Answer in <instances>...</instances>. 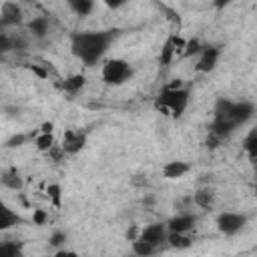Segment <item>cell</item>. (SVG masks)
Listing matches in <instances>:
<instances>
[{"label":"cell","mask_w":257,"mask_h":257,"mask_svg":"<svg viewBox=\"0 0 257 257\" xmlns=\"http://www.w3.org/2000/svg\"><path fill=\"white\" fill-rule=\"evenodd\" d=\"M2 185L8 187V189H14V191L20 189V187H22V179H20L18 171H16V169L4 171V173H2Z\"/></svg>","instance_id":"obj_13"},{"label":"cell","mask_w":257,"mask_h":257,"mask_svg":"<svg viewBox=\"0 0 257 257\" xmlns=\"http://www.w3.org/2000/svg\"><path fill=\"white\" fill-rule=\"evenodd\" d=\"M253 169H255V177H257V159L253 161Z\"/></svg>","instance_id":"obj_34"},{"label":"cell","mask_w":257,"mask_h":257,"mask_svg":"<svg viewBox=\"0 0 257 257\" xmlns=\"http://www.w3.org/2000/svg\"><path fill=\"white\" fill-rule=\"evenodd\" d=\"M46 219H48V215H46V211H42V209H36L34 215H32V221H34L36 225H44Z\"/></svg>","instance_id":"obj_27"},{"label":"cell","mask_w":257,"mask_h":257,"mask_svg":"<svg viewBox=\"0 0 257 257\" xmlns=\"http://www.w3.org/2000/svg\"><path fill=\"white\" fill-rule=\"evenodd\" d=\"M229 2H231V0H213V6H215V8H225Z\"/></svg>","instance_id":"obj_32"},{"label":"cell","mask_w":257,"mask_h":257,"mask_svg":"<svg viewBox=\"0 0 257 257\" xmlns=\"http://www.w3.org/2000/svg\"><path fill=\"white\" fill-rule=\"evenodd\" d=\"M110 40V32H76L72 34V54L86 66H92L106 52Z\"/></svg>","instance_id":"obj_2"},{"label":"cell","mask_w":257,"mask_h":257,"mask_svg":"<svg viewBox=\"0 0 257 257\" xmlns=\"http://www.w3.org/2000/svg\"><path fill=\"white\" fill-rule=\"evenodd\" d=\"M167 235H169V229H167V225L155 223V225H149V227H145V229L139 233V237H137V239H145V241L153 243L155 247H159L161 243H165V241H167Z\"/></svg>","instance_id":"obj_6"},{"label":"cell","mask_w":257,"mask_h":257,"mask_svg":"<svg viewBox=\"0 0 257 257\" xmlns=\"http://www.w3.org/2000/svg\"><path fill=\"white\" fill-rule=\"evenodd\" d=\"M0 22L2 26H10V24H20L22 22V10L16 2H4L2 4V12H0Z\"/></svg>","instance_id":"obj_9"},{"label":"cell","mask_w":257,"mask_h":257,"mask_svg":"<svg viewBox=\"0 0 257 257\" xmlns=\"http://www.w3.org/2000/svg\"><path fill=\"white\" fill-rule=\"evenodd\" d=\"M217 60H219V50L213 48V46H205L201 50V56H199L197 64H195V70L197 72H209V70L215 68Z\"/></svg>","instance_id":"obj_8"},{"label":"cell","mask_w":257,"mask_h":257,"mask_svg":"<svg viewBox=\"0 0 257 257\" xmlns=\"http://www.w3.org/2000/svg\"><path fill=\"white\" fill-rule=\"evenodd\" d=\"M167 241L171 243V247H177V249H185L191 245V239L185 233H175V231H169Z\"/></svg>","instance_id":"obj_18"},{"label":"cell","mask_w":257,"mask_h":257,"mask_svg":"<svg viewBox=\"0 0 257 257\" xmlns=\"http://www.w3.org/2000/svg\"><path fill=\"white\" fill-rule=\"evenodd\" d=\"M64 243H66V235H64L62 231L52 233V237H50V245H52V247H60V245H64Z\"/></svg>","instance_id":"obj_26"},{"label":"cell","mask_w":257,"mask_h":257,"mask_svg":"<svg viewBox=\"0 0 257 257\" xmlns=\"http://www.w3.org/2000/svg\"><path fill=\"white\" fill-rule=\"evenodd\" d=\"M54 147V139H52V135L50 133H40L38 137H36V149L38 151H50Z\"/></svg>","instance_id":"obj_22"},{"label":"cell","mask_w":257,"mask_h":257,"mask_svg":"<svg viewBox=\"0 0 257 257\" xmlns=\"http://www.w3.org/2000/svg\"><path fill=\"white\" fill-rule=\"evenodd\" d=\"M193 201H195L199 207H203V209H209V207L213 205V193H211L209 189H201V191H197V193H195Z\"/></svg>","instance_id":"obj_20"},{"label":"cell","mask_w":257,"mask_h":257,"mask_svg":"<svg viewBox=\"0 0 257 257\" xmlns=\"http://www.w3.org/2000/svg\"><path fill=\"white\" fill-rule=\"evenodd\" d=\"M82 86H84V76H82V74H72V76H68V78L62 82V88H64L66 92H70V94L78 92Z\"/></svg>","instance_id":"obj_17"},{"label":"cell","mask_w":257,"mask_h":257,"mask_svg":"<svg viewBox=\"0 0 257 257\" xmlns=\"http://www.w3.org/2000/svg\"><path fill=\"white\" fill-rule=\"evenodd\" d=\"M40 133H52V122H42Z\"/></svg>","instance_id":"obj_33"},{"label":"cell","mask_w":257,"mask_h":257,"mask_svg":"<svg viewBox=\"0 0 257 257\" xmlns=\"http://www.w3.org/2000/svg\"><path fill=\"white\" fill-rule=\"evenodd\" d=\"M203 48H201V42L197 40V38H191V40H187V46H185V50H183V56H193V54H197V52H201Z\"/></svg>","instance_id":"obj_24"},{"label":"cell","mask_w":257,"mask_h":257,"mask_svg":"<svg viewBox=\"0 0 257 257\" xmlns=\"http://www.w3.org/2000/svg\"><path fill=\"white\" fill-rule=\"evenodd\" d=\"M217 225H219V231L225 233V235H235L243 229L245 225V215H239V213H221L217 217Z\"/></svg>","instance_id":"obj_5"},{"label":"cell","mask_w":257,"mask_h":257,"mask_svg":"<svg viewBox=\"0 0 257 257\" xmlns=\"http://www.w3.org/2000/svg\"><path fill=\"white\" fill-rule=\"evenodd\" d=\"M46 195H48V199L52 201L54 207H60V185H56V183L48 185L46 187Z\"/></svg>","instance_id":"obj_23"},{"label":"cell","mask_w":257,"mask_h":257,"mask_svg":"<svg viewBox=\"0 0 257 257\" xmlns=\"http://www.w3.org/2000/svg\"><path fill=\"white\" fill-rule=\"evenodd\" d=\"M243 149H245V153L249 155L251 161L257 159V128H253V131L245 137V141H243Z\"/></svg>","instance_id":"obj_15"},{"label":"cell","mask_w":257,"mask_h":257,"mask_svg":"<svg viewBox=\"0 0 257 257\" xmlns=\"http://www.w3.org/2000/svg\"><path fill=\"white\" fill-rule=\"evenodd\" d=\"M84 143H86V135L84 133H80V131H66L64 133V137H62V149L68 153V155H74V153H78L82 147H84Z\"/></svg>","instance_id":"obj_7"},{"label":"cell","mask_w":257,"mask_h":257,"mask_svg":"<svg viewBox=\"0 0 257 257\" xmlns=\"http://www.w3.org/2000/svg\"><path fill=\"white\" fill-rule=\"evenodd\" d=\"M64 153H66V151L62 149V145H60V147H56V145H54V147H52V149L48 151V155H50V157H52L54 161H60V159L64 157Z\"/></svg>","instance_id":"obj_28"},{"label":"cell","mask_w":257,"mask_h":257,"mask_svg":"<svg viewBox=\"0 0 257 257\" xmlns=\"http://www.w3.org/2000/svg\"><path fill=\"white\" fill-rule=\"evenodd\" d=\"M28 28L34 32V36L42 38V36L48 32V20H46V18H34V20L28 24Z\"/></svg>","instance_id":"obj_21"},{"label":"cell","mask_w":257,"mask_h":257,"mask_svg":"<svg viewBox=\"0 0 257 257\" xmlns=\"http://www.w3.org/2000/svg\"><path fill=\"white\" fill-rule=\"evenodd\" d=\"M133 251L137 253V255H151V253H155L157 251V247L153 245V243H149V241H145V239H135L133 241Z\"/></svg>","instance_id":"obj_19"},{"label":"cell","mask_w":257,"mask_h":257,"mask_svg":"<svg viewBox=\"0 0 257 257\" xmlns=\"http://www.w3.org/2000/svg\"><path fill=\"white\" fill-rule=\"evenodd\" d=\"M131 74H133V70H131L128 62L122 58L106 60L102 66V80L106 84H122L124 80L131 78Z\"/></svg>","instance_id":"obj_4"},{"label":"cell","mask_w":257,"mask_h":257,"mask_svg":"<svg viewBox=\"0 0 257 257\" xmlns=\"http://www.w3.org/2000/svg\"><path fill=\"white\" fill-rule=\"evenodd\" d=\"M253 114V106L249 102H233V100H219L215 108V120L211 124V131L217 133L221 139L231 135L239 124L249 120Z\"/></svg>","instance_id":"obj_1"},{"label":"cell","mask_w":257,"mask_h":257,"mask_svg":"<svg viewBox=\"0 0 257 257\" xmlns=\"http://www.w3.org/2000/svg\"><path fill=\"white\" fill-rule=\"evenodd\" d=\"M189 171V165L183 161H171L163 167V175L165 179H181L185 173Z\"/></svg>","instance_id":"obj_11"},{"label":"cell","mask_w":257,"mask_h":257,"mask_svg":"<svg viewBox=\"0 0 257 257\" xmlns=\"http://www.w3.org/2000/svg\"><path fill=\"white\" fill-rule=\"evenodd\" d=\"M66 2H68V6H70L76 14H80V16L90 14L92 8H94V0H66Z\"/></svg>","instance_id":"obj_16"},{"label":"cell","mask_w":257,"mask_h":257,"mask_svg":"<svg viewBox=\"0 0 257 257\" xmlns=\"http://www.w3.org/2000/svg\"><path fill=\"white\" fill-rule=\"evenodd\" d=\"M28 68H30V70H32V72H34V74H38V76H40V78H46V76H48V72H46V70H44V68H40V66H36V64H30V66H28Z\"/></svg>","instance_id":"obj_30"},{"label":"cell","mask_w":257,"mask_h":257,"mask_svg":"<svg viewBox=\"0 0 257 257\" xmlns=\"http://www.w3.org/2000/svg\"><path fill=\"white\" fill-rule=\"evenodd\" d=\"M18 221H20V219H18V215H16V213H12L8 207H2V209H0V229H2V231H6V229H10V227H14Z\"/></svg>","instance_id":"obj_14"},{"label":"cell","mask_w":257,"mask_h":257,"mask_svg":"<svg viewBox=\"0 0 257 257\" xmlns=\"http://www.w3.org/2000/svg\"><path fill=\"white\" fill-rule=\"evenodd\" d=\"M175 54H179V50H177V46H175V42H173V36H171V38H167V42H165L163 48H161L159 62H161L163 66H167V64H171V60L175 58Z\"/></svg>","instance_id":"obj_12"},{"label":"cell","mask_w":257,"mask_h":257,"mask_svg":"<svg viewBox=\"0 0 257 257\" xmlns=\"http://www.w3.org/2000/svg\"><path fill=\"white\" fill-rule=\"evenodd\" d=\"M193 225H195V217L193 215H177L167 223V229L175 231V233H187Z\"/></svg>","instance_id":"obj_10"},{"label":"cell","mask_w":257,"mask_h":257,"mask_svg":"<svg viewBox=\"0 0 257 257\" xmlns=\"http://www.w3.org/2000/svg\"><path fill=\"white\" fill-rule=\"evenodd\" d=\"M0 253L16 257V255H20V245H16V243H2L0 245Z\"/></svg>","instance_id":"obj_25"},{"label":"cell","mask_w":257,"mask_h":257,"mask_svg":"<svg viewBox=\"0 0 257 257\" xmlns=\"http://www.w3.org/2000/svg\"><path fill=\"white\" fill-rule=\"evenodd\" d=\"M189 102V92L181 86V88H163L161 94L155 100V106L163 112V114H171V116H181L187 108Z\"/></svg>","instance_id":"obj_3"},{"label":"cell","mask_w":257,"mask_h":257,"mask_svg":"<svg viewBox=\"0 0 257 257\" xmlns=\"http://www.w3.org/2000/svg\"><path fill=\"white\" fill-rule=\"evenodd\" d=\"M102 2H104L108 8H118V6H122L126 0H102Z\"/></svg>","instance_id":"obj_31"},{"label":"cell","mask_w":257,"mask_h":257,"mask_svg":"<svg viewBox=\"0 0 257 257\" xmlns=\"http://www.w3.org/2000/svg\"><path fill=\"white\" fill-rule=\"evenodd\" d=\"M24 141H26V137H24V135H16V137H12L6 145H8V147H20Z\"/></svg>","instance_id":"obj_29"}]
</instances>
